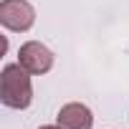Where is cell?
I'll list each match as a JSON object with an SVG mask.
<instances>
[{
    "instance_id": "2",
    "label": "cell",
    "mask_w": 129,
    "mask_h": 129,
    "mask_svg": "<svg viewBox=\"0 0 129 129\" xmlns=\"http://www.w3.org/2000/svg\"><path fill=\"white\" fill-rule=\"evenodd\" d=\"M0 23L13 33H25L36 23V8L28 0H0Z\"/></svg>"
},
{
    "instance_id": "4",
    "label": "cell",
    "mask_w": 129,
    "mask_h": 129,
    "mask_svg": "<svg viewBox=\"0 0 129 129\" xmlns=\"http://www.w3.org/2000/svg\"><path fill=\"white\" fill-rule=\"evenodd\" d=\"M56 121L63 126V129H91L94 126V114L86 104L81 101H69L58 109V116Z\"/></svg>"
},
{
    "instance_id": "3",
    "label": "cell",
    "mask_w": 129,
    "mask_h": 129,
    "mask_svg": "<svg viewBox=\"0 0 129 129\" xmlns=\"http://www.w3.org/2000/svg\"><path fill=\"white\" fill-rule=\"evenodd\" d=\"M18 63L33 76L48 74L53 69V51L48 46H43L41 41H28L18 51Z\"/></svg>"
},
{
    "instance_id": "5",
    "label": "cell",
    "mask_w": 129,
    "mask_h": 129,
    "mask_svg": "<svg viewBox=\"0 0 129 129\" xmlns=\"http://www.w3.org/2000/svg\"><path fill=\"white\" fill-rule=\"evenodd\" d=\"M38 129H63L61 124H43V126H38Z\"/></svg>"
},
{
    "instance_id": "1",
    "label": "cell",
    "mask_w": 129,
    "mask_h": 129,
    "mask_svg": "<svg viewBox=\"0 0 129 129\" xmlns=\"http://www.w3.org/2000/svg\"><path fill=\"white\" fill-rule=\"evenodd\" d=\"M20 63H8L0 74V101L8 109H28L33 101V84Z\"/></svg>"
}]
</instances>
